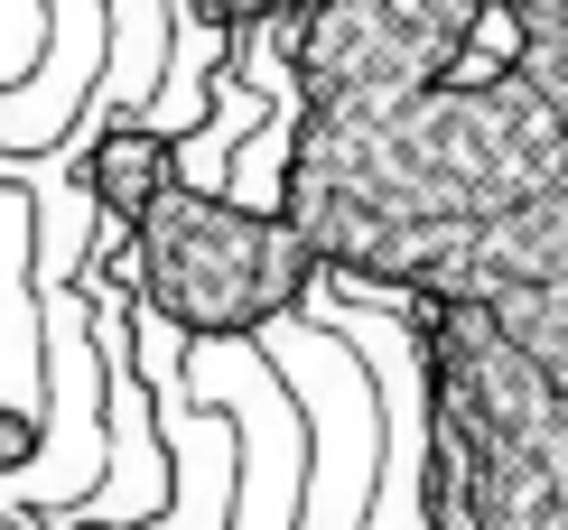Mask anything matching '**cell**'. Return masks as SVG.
Listing matches in <instances>:
<instances>
[{"label":"cell","mask_w":568,"mask_h":530,"mask_svg":"<svg viewBox=\"0 0 568 530\" xmlns=\"http://www.w3.org/2000/svg\"><path fill=\"white\" fill-rule=\"evenodd\" d=\"M400 307L429 373V530H568V381L466 298Z\"/></svg>","instance_id":"obj_1"},{"label":"cell","mask_w":568,"mask_h":530,"mask_svg":"<svg viewBox=\"0 0 568 530\" xmlns=\"http://www.w3.org/2000/svg\"><path fill=\"white\" fill-rule=\"evenodd\" d=\"M317 279L326 261L298 233V214L252 205L215 177H178L122 243V288L178 335H262L307 307Z\"/></svg>","instance_id":"obj_2"},{"label":"cell","mask_w":568,"mask_h":530,"mask_svg":"<svg viewBox=\"0 0 568 530\" xmlns=\"http://www.w3.org/2000/svg\"><path fill=\"white\" fill-rule=\"evenodd\" d=\"M262 354L290 373V391L307 409L298 530H364L373 475H383V391H373L364 354H354L336 326H317L307 307H290L280 326H262Z\"/></svg>","instance_id":"obj_3"},{"label":"cell","mask_w":568,"mask_h":530,"mask_svg":"<svg viewBox=\"0 0 568 530\" xmlns=\"http://www.w3.org/2000/svg\"><path fill=\"white\" fill-rule=\"evenodd\" d=\"M178 364H186V391L205 409H224L233 438H243V475H233V521L224 530H298L307 409L290 391V373L262 354V335H186Z\"/></svg>","instance_id":"obj_4"},{"label":"cell","mask_w":568,"mask_h":530,"mask_svg":"<svg viewBox=\"0 0 568 530\" xmlns=\"http://www.w3.org/2000/svg\"><path fill=\"white\" fill-rule=\"evenodd\" d=\"M38 354H47V400H38V456L0 475V502L19 512H75L103 485V335H93V298L75 279H38Z\"/></svg>","instance_id":"obj_5"},{"label":"cell","mask_w":568,"mask_h":530,"mask_svg":"<svg viewBox=\"0 0 568 530\" xmlns=\"http://www.w3.org/2000/svg\"><path fill=\"white\" fill-rule=\"evenodd\" d=\"M186 177V140L178 131H159L150 112H84V150H75V186L93 196V214L103 224H140L169 186Z\"/></svg>","instance_id":"obj_6"},{"label":"cell","mask_w":568,"mask_h":530,"mask_svg":"<svg viewBox=\"0 0 568 530\" xmlns=\"http://www.w3.org/2000/svg\"><path fill=\"white\" fill-rule=\"evenodd\" d=\"M169 47H178V10H169V0H103V75H93V103L84 112L150 103L159 75H169Z\"/></svg>","instance_id":"obj_7"},{"label":"cell","mask_w":568,"mask_h":530,"mask_svg":"<svg viewBox=\"0 0 568 530\" xmlns=\"http://www.w3.org/2000/svg\"><path fill=\"white\" fill-rule=\"evenodd\" d=\"M383 10L410 38H429L447 65H466V57H476V38H485V19H494V0H383Z\"/></svg>","instance_id":"obj_8"},{"label":"cell","mask_w":568,"mask_h":530,"mask_svg":"<svg viewBox=\"0 0 568 530\" xmlns=\"http://www.w3.org/2000/svg\"><path fill=\"white\" fill-rule=\"evenodd\" d=\"M307 0H196V19L215 38H262V29H290Z\"/></svg>","instance_id":"obj_9"},{"label":"cell","mask_w":568,"mask_h":530,"mask_svg":"<svg viewBox=\"0 0 568 530\" xmlns=\"http://www.w3.org/2000/svg\"><path fill=\"white\" fill-rule=\"evenodd\" d=\"M494 19L513 38H568V0H494Z\"/></svg>","instance_id":"obj_10"},{"label":"cell","mask_w":568,"mask_h":530,"mask_svg":"<svg viewBox=\"0 0 568 530\" xmlns=\"http://www.w3.org/2000/svg\"><path fill=\"white\" fill-rule=\"evenodd\" d=\"M29 456H38V409H10V400H0V475L29 466Z\"/></svg>","instance_id":"obj_11"},{"label":"cell","mask_w":568,"mask_h":530,"mask_svg":"<svg viewBox=\"0 0 568 530\" xmlns=\"http://www.w3.org/2000/svg\"><path fill=\"white\" fill-rule=\"evenodd\" d=\"M169 10H178V19H196V0H169Z\"/></svg>","instance_id":"obj_12"}]
</instances>
